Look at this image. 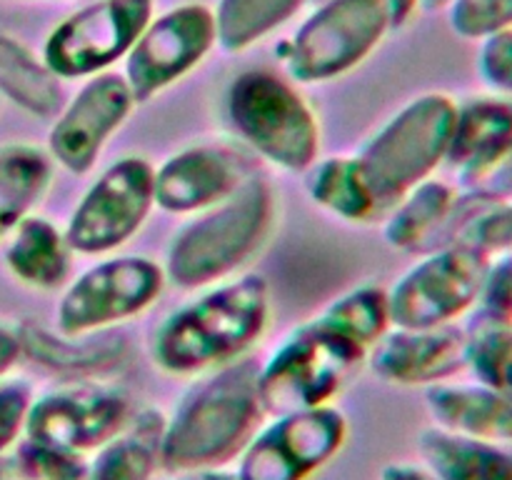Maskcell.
I'll return each mask as SVG.
<instances>
[{
	"label": "cell",
	"instance_id": "f1b7e54d",
	"mask_svg": "<svg viewBox=\"0 0 512 480\" xmlns=\"http://www.w3.org/2000/svg\"><path fill=\"white\" fill-rule=\"evenodd\" d=\"M315 320L370 350L390 330L388 295L378 285H360L325 305Z\"/></svg>",
	"mask_w": 512,
	"mask_h": 480
},
{
	"label": "cell",
	"instance_id": "7402d4cb",
	"mask_svg": "<svg viewBox=\"0 0 512 480\" xmlns=\"http://www.w3.org/2000/svg\"><path fill=\"white\" fill-rule=\"evenodd\" d=\"M418 453L438 480H512V455L503 445L463 438L435 425L420 430Z\"/></svg>",
	"mask_w": 512,
	"mask_h": 480
},
{
	"label": "cell",
	"instance_id": "8d00e7d4",
	"mask_svg": "<svg viewBox=\"0 0 512 480\" xmlns=\"http://www.w3.org/2000/svg\"><path fill=\"white\" fill-rule=\"evenodd\" d=\"M380 480H438L425 465L390 463L380 470Z\"/></svg>",
	"mask_w": 512,
	"mask_h": 480
},
{
	"label": "cell",
	"instance_id": "5bb4252c",
	"mask_svg": "<svg viewBox=\"0 0 512 480\" xmlns=\"http://www.w3.org/2000/svg\"><path fill=\"white\" fill-rule=\"evenodd\" d=\"M130 418L128 395L115 385L70 383L30 403L25 440L55 453L90 455Z\"/></svg>",
	"mask_w": 512,
	"mask_h": 480
},
{
	"label": "cell",
	"instance_id": "2e32d148",
	"mask_svg": "<svg viewBox=\"0 0 512 480\" xmlns=\"http://www.w3.org/2000/svg\"><path fill=\"white\" fill-rule=\"evenodd\" d=\"M135 98L118 73L90 75L55 118L48 138L50 158L70 173H88L110 135L133 113Z\"/></svg>",
	"mask_w": 512,
	"mask_h": 480
},
{
	"label": "cell",
	"instance_id": "4dcf8cb0",
	"mask_svg": "<svg viewBox=\"0 0 512 480\" xmlns=\"http://www.w3.org/2000/svg\"><path fill=\"white\" fill-rule=\"evenodd\" d=\"M455 243H468L488 258L512 255V198L483 200L460 228Z\"/></svg>",
	"mask_w": 512,
	"mask_h": 480
},
{
	"label": "cell",
	"instance_id": "cb8c5ba5",
	"mask_svg": "<svg viewBox=\"0 0 512 480\" xmlns=\"http://www.w3.org/2000/svg\"><path fill=\"white\" fill-rule=\"evenodd\" d=\"M53 180V158L35 145L0 150V238L13 233L20 220L43 200Z\"/></svg>",
	"mask_w": 512,
	"mask_h": 480
},
{
	"label": "cell",
	"instance_id": "277c9868",
	"mask_svg": "<svg viewBox=\"0 0 512 480\" xmlns=\"http://www.w3.org/2000/svg\"><path fill=\"white\" fill-rule=\"evenodd\" d=\"M455 118V98L445 93L418 95L363 145L355 160L380 210L393 208L448 160Z\"/></svg>",
	"mask_w": 512,
	"mask_h": 480
},
{
	"label": "cell",
	"instance_id": "e0dca14e",
	"mask_svg": "<svg viewBox=\"0 0 512 480\" xmlns=\"http://www.w3.org/2000/svg\"><path fill=\"white\" fill-rule=\"evenodd\" d=\"M378 378L395 385H435L468 368V335L458 325L393 328L365 358Z\"/></svg>",
	"mask_w": 512,
	"mask_h": 480
},
{
	"label": "cell",
	"instance_id": "9a60e30c",
	"mask_svg": "<svg viewBox=\"0 0 512 480\" xmlns=\"http://www.w3.org/2000/svg\"><path fill=\"white\" fill-rule=\"evenodd\" d=\"M255 175L253 155L228 143H203L155 168V205L175 215L203 213L238 193Z\"/></svg>",
	"mask_w": 512,
	"mask_h": 480
},
{
	"label": "cell",
	"instance_id": "ab89813d",
	"mask_svg": "<svg viewBox=\"0 0 512 480\" xmlns=\"http://www.w3.org/2000/svg\"><path fill=\"white\" fill-rule=\"evenodd\" d=\"M173 480H240L235 470H223L220 465L215 468H198L185 470V473H173Z\"/></svg>",
	"mask_w": 512,
	"mask_h": 480
},
{
	"label": "cell",
	"instance_id": "8fae6325",
	"mask_svg": "<svg viewBox=\"0 0 512 480\" xmlns=\"http://www.w3.org/2000/svg\"><path fill=\"white\" fill-rule=\"evenodd\" d=\"M155 168L145 158L110 165L75 205L65 228L73 253L108 255L128 243L155 205Z\"/></svg>",
	"mask_w": 512,
	"mask_h": 480
},
{
	"label": "cell",
	"instance_id": "f35d334b",
	"mask_svg": "<svg viewBox=\"0 0 512 480\" xmlns=\"http://www.w3.org/2000/svg\"><path fill=\"white\" fill-rule=\"evenodd\" d=\"M388 5V13H390V25L393 28H403L420 8V0H385Z\"/></svg>",
	"mask_w": 512,
	"mask_h": 480
},
{
	"label": "cell",
	"instance_id": "8992f818",
	"mask_svg": "<svg viewBox=\"0 0 512 480\" xmlns=\"http://www.w3.org/2000/svg\"><path fill=\"white\" fill-rule=\"evenodd\" d=\"M368 350L355 340L308 320L295 328L260 365L258 395L263 413H300L330 405Z\"/></svg>",
	"mask_w": 512,
	"mask_h": 480
},
{
	"label": "cell",
	"instance_id": "603a6c76",
	"mask_svg": "<svg viewBox=\"0 0 512 480\" xmlns=\"http://www.w3.org/2000/svg\"><path fill=\"white\" fill-rule=\"evenodd\" d=\"M70 248L65 233H60L50 220L28 215L10 233L5 263L20 283L38 290L58 288L68 275Z\"/></svg>",
	"mask_w": 512,
	"mask_h": 480
},
{
	"label": "cell",
	"instance_id": "836d02e7",
	"mask_svg": "<svg viewBox=\"0 0 512 480\" xmlns=\"http://www.w3.org/2000/svg\"><path fill=\"white\" fill-rule=\"evenodd\" d=\"M473 320L512 323V255L490 258L483 293L473 310Z\"/></svg>",
	"mask_w": 512,
	"mask_h": 480
},
{
	"label": "cell",
	"instance_id": "6da1fadb",
	"mask_svg": "<svg viewBox=\"0 0 512 480\" xmlns=\"http://www.w3.org/2000/svg\"><path fill=\"white\" fill-rule=\"evenodd\" d=\"M270 288L263 275L210 285L170 313L153 333V363L170 375H205L245 358L268 328Z\"/></svg>",
	"mask_w": 512,
	"mask_h": 480
},
{
	"label": "cell",
	"instance_id": "d6986e66",
	"mask_svg": "<svg viewBox=\"0 0 512 480\" xmlns=\"http://www.w3.org/2000/svg\"><path fill=\"white\" fill-rule=\"evenodd\" d=\"M425 405L435 428L463 438L512 445V395L483 380L435 383L425 388Z\"/></svg>",
	"mask_w": 512,
	"mask_h": 480
},
{
	"label": "cell",
	"instance_id": "d6a6232c",
	"mask_svg": "<svg viewBox=\"0 0 512 480\" xmlns=\"http://www.w3.org/2000/svg\"><path fill=\"white\" fill-rule=\"evenodd\" d=\"M478 75L488 93L512 98V28L478 40Z\"/></svg>",
	"mask_w": 512,
	"mask_h": 480
},
{
	"label": "cell",
	"instance_id": "ffe728a7",
	"mask_svg": "<svg viewBox=\"0 0 512 480\" xmlns=\"http://www.w3.org/2000/svg\"><path fill=\"white\" fill-rule=\"evenodd\" d=\"M512 143V98L485 93L458 103L448 160L470 190Z\"/></svg>",
	"mask_w": 512,
	"mask_h": 480
},
{
	"label": "cell",
	"instance_id": "4316f807",
	"mask_svg": "<svg viewBox=\"0 0 512 480\" xmlns=\"http://www.w3.org/2000/svg\"><path fill=\"white\" fill-rule=\"evenodd\" d=\"M308 193L320 208L350 223H368L380 208L375 205L355 155L315 160L308 168Z\"/></svg>",
	"mask_w": 512,
	"mask_h": 480
},
{
	"label": "cell",
	"instance_id": "3957f363",
	"mask_svg": "<svg viewBox=\"0 0 512 480\" xmlns=\"http://www.w3.org/2000/svg\"><path fill=\"white\" fill-rule=\"evenodd\" d=\"M275 223V193L265 178H253L223 203L198 213L168 248L165 278L185 290L208 288L233 278L265 245Z\"/></svg>",
	"mask_w": 512,
	"mask_h": 480
},
{
	"label": "cell",
	"instance_id": "ac0fdd59",
	"mask_svg": "<svg viewBox=\"0 0 512 480\" xmlns=\"http://www.w3.org/2000/svg\"><path fill=\"white\" fill-rule=\"evenodd\" d=\"M480 203L483 200L475 195H460L450 183L428 178L393 205L383 225V238L395 250L428 253L455 243L463 223Z\"/></svg>",
	"mask_w": 512,
	"mask_h": 480
},
{
	"label": "cell",
	"instance_id": "d4e9b609",
	"mask_svg": "<svg viewBox=\"0 0 512 480\" xmlns=\"http://www.w3.org/2000/svg\"><path fill=\"white\" fill-rule=\"evenodd\" d=\"M58 75L18 40L0 35V93L38 118H58L65 105Z\"/></svg>",
	"mask_w": 512,
	"mask_h": 480
},
{
	"label": "cell",
	"instance_id": "44dd1931",
	"mask_svg": "<svg viewBox=\"0 0 512 480\" xmlns=\"http://www.w3.org/2000/svg\"><path fill=\"white\" fill-rule=\"evenodd\" d=\"M165 415L140 410L85 458V480H150L160 468Z\"/></svg>",
	"mask_w": 512,
	"mask_h": 480
},
{
	"label": "cell",
	"instance_id": "f546056e",
	"mask_svg": "<svg viewBox=\"0 0 512 480\" xmlns=\"http://www.w3.org/2000/svg\"><path fill=\"white\" fill-rule=\"evenodd\" d=\"M468 335V368L475 380L512 395V323L473 320Z\"/></svg>",
	"mask_w": 512,
	"mask_h": 480
},
{
	"label": "cell",
	"instance_id": "60d3db41",
	"mask_svg": "<svg viewBox=\"0 0 512 480\" xmlns=\"http://www.w3.org/2000/svg\"><path fill=\"white\" fill-rule=\"evenodd\" d=\"M450 3H453V0H420V5H423L425 10H443L448 8Z\"/></svg>",
	"mask_w": 512,
	"mask_h": 480
},
{
	"label": "cell",
	"instance_id": "d590c367",
	"mask_svg": "<svg viewBox=\"0 0 512 480\" xmlns=\"http://www.w3.org/2000/svg\"><path fill=\"white\" fill-rule=\"evenodd\" d=\"M463 193L475 195L480 200H505L512 198V143L505 148V153L490 165L488 173L478 180L470 190H463Z\"/></svg>",
	"mask_w": 512,
	"mask_h": 480
},
{
	"label": "cell",
	"instance_id": "ba28073f",
	"mask_svg": "<svg viewBox=\"0 0 512 480\" xmlns=\"http://www.w3.org/2000/svg\"><path fill=\"white\" fill-rule=\"evenodd\" d=\"M488 268V255L468 243L428 250L385 290L390 325L410 330L453 325L475 310Z\"/></svg>",
	"mask_w": 512,
	"mask_h": 480
},
{
	"label": "cell",
	"instance_id": "4fadbf2b",
	"mask_svg": "<svg viewBox=\"0 0 512 480\" xmlns=\"http://www.w3.org/2000/svg\"><path fill=\"white\" fill-rule=\"evenodd\" d=\"M218 45L213 8L180 3L150 20L125 55V83L135 103H148L198 68Z\"/></svg>",
	"mask_w": 512,
	"mask_h": 480
},
{
	"label": "cell",
	"instance_id": "74e56055",
	"mask_svg": "<svg viewBox=\"0 0 512 480\" xmlns=\"http://www.w3.org/2000/svg\"><path fill=\"white\" fill-rule=\"evenodd\" d=\"M23 355V348H20V335L13 333V330L0 328V378L18 363V358Z\"/></svg>",
	"mask_w": 512,
	"mask_h": 480
},
{
	"label": "cell",
	"instance_id": "9c48e42d",
	"mask_svg": "<svg viewBox=\"0 0 512 480\" xmlns=\"http://www.w3.org/2000/svg\"><path fill=\"white\" fill-rule=\"evenodd\" d=\"M165 270L143 255L95 263L65 288L55 310L63 335H93L145 313L165 288Z\"/></svg>",
	"mask_w": 512,
	"mask_h": 480
},
{
	"label": "cell",
	"instance_id": "83f0119b",
	"mask_svg": "<svg viewBox=\"0 0 512 480\" xmlns=\"http://www.w3.org/2000/svg\"><path fill=\"white\" fill-rule=\"evenodd\" d=\"M303 3L305 0H218L213 10L218 45L228 53H243L288 23Z\"/></svg>",
	"mask_w": 512,
	"mask_h": 480
},
{
	"label": "cell",
	"instance_id": "5b68a950",
	"mask_svg": "<svg viewBox=\"0 0 512 480\" xmlns=\"http://www.w3.org/2000/svg\"><path fill=\"white\" fill-rule=\"evenodd\" d=\"M225 113L233 133L268 163L300 173L318 160V115L280 75L240 73L225 95Z\"/></svg>",
	"mask_w": 512,
	"mask_h": 480
},
{
	"label": "cell",
	"instance_id": "52a82bcc",
	"mask_svg": "<svg viewBox=\"0 0 512 480\" xmlns=\"http://www.w3.org/2000/svg\"><path fill=\"white\" fill-rule=\"evenodd\" d=\"M388 30L385 0H325L288 40L283 65L298 83H328L358 68Z\"/></svg>",
	"mask_w": 512,
	"mask_h": 480
},
{
	"label": "cell",
	"instance_id": "7a4b0ae2",
	"mask_svg": "<svg viewBox=\"0 0 512 480\" xmlns=\"http://www.w3.org/2000/svg\"><path fill=\"white\" fill-rule=\"evenodd\" d=\"M260 363L238 358L205 373L165 418L160 468L168 473L215 468L238 455L263 418Z\"/></svg>",
	"mask_w": 512,
	"mask_h": 480
},
{
	"label": "cell",
	"instance_id": "e575fe53",
	"mask_svg": "<svg viewBox=\"0 0 512 480\" xmlns=\"http://www.w3.org/2000/svg\"><path fill=\"white\" fill-rule=\"evenodd\" d=\"M33 398H30V388L25 383H0V453L8 450L10 445L23 435L25 418Z\"/></svg>",
	"mask_w": 512,
	"mask_h": 480
},
{
	"label": "cell",
	"instance_id": "30bf717a",
	"mask_svg": "<svg viewBox=\"0 0 512 480\" xmlns=\"http://www.w3.org/2000/svg\"><path fill=\"white\" fill-rule=\"evenodd\" d=\"M348 418L335 405L275 415L240 450V480H308L343 450Z\"/></svg>",
	"mask_w": 512,
	"mask_h": 480
},
{
	"label": "cell",
	"instance_id": "7c38bea8",
	"mask_svg": "<svg viewBox=\"0 0 512 480\" xmlns=\"http://www.w3.org/2000/svg\"><path fill=\"white\" fill-rule=\"evenodd\" d=\"M155 0H93L55 25L43 60L58 78H90L125 58L145 25Z\"/></svg>",
	"mask_w": 512,
	"mask_h": 480
},
{
	"label": "cell",
	"instance_id": "1f68e13d",
	"mask_svg": "<svg viewBox=\"0 0 512 480\" xmlns=\"http://www.w3.org/2000/svg\"><path fill=\"white\" fill-rule=\"evenodd\" d=\"M448 23L458 38L483 40L512 28V0H453Z\"/></svg>",
	"mask_w": 512,
	"mask_h": 480
},
{
	"label": "cell",
	"instance_id": "484cf974",
	"mask_svg": "<svg viewBox=\"0 0 512 480\" xmlns=\"http://www.w3.org/2000/svg\"><path fill=\"white\" fill-rule=\"evenodd\" d=\"M18 335L25 355L60 373H100L118 365L125 355L123 338H95L98 333L53 335L35 325H23Z\"/></svg>",
	"mask_w": 512,
	"mask_h": 480
}]
</instances>
